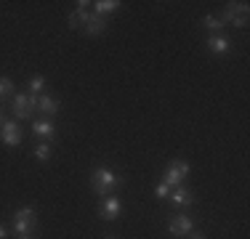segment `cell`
Masks as SVG:
<instances>
[{"label": "cell", "instance_id": "ba28073f", "mask_svg": "<svg viewBox=\"0 0 250 239\" xmlns=\"http://www.w3.org/2000/svg\"><path fill=\"white\" fill-rule=\"evenodd\" d=\"M99 213L104 215L106 220H112V218H117V213H120V199H117V197H104V199H101V207H99Z\"/></svg>", "mask_w": 250, "mask_h": 239}, {"label": "cell", "instance_id": "277c9868", "mask_svg": "<svg viewBox=\"0 0 250 239\" xmlns=\"http://www.w3.org/2000/svg\"><path fill=\"white\" fill-rule=\"evenodd\" d=\"M187 176H189V162H184V159H173V162L165 167V183H168L170 189L181 186Z\"/></svg>", "mask_w": 250, "mask_h": 239}, {"label": "cell", "instance_id": "5bb4252c", "mask_svg": "<svg viewBox=\"0 0 250 239\" xmlns=\"http://www.w3.org/2000/svg\"><path fill=\"white\" fill-rule=\"evenodd\" d=\"M35 136H40V139H51L53 136V125L48 122V120H38V122L32 125Z\"/></svg>", "mask_w": 250, "mask_h": 239}, {"label": "cell", "instance_id": "6da1fadb", "mask_svg": "<svg viewBox=\"0 0 250 239\" xmlns=\"http://www.w3.org/2000/svg\"><path fill=\"white\" fill-rule=\"evenodd\" d=\"M117 183H120V178H117L109 167H96L93 176H91V186H93V191H96L99 197H109Z\"/></svg>", "mask_w": 250, "mask_h": 239}, {"label": "cell", "instance_id": "ac0fdd59", "mask_svg": "<svg viewBox=\"0 0 250 239\" xmlns=\"http://www.w3.org/2000/svg\"><path fill=\"white\" fill-rule=\"evenodd\" d=\"M35 157H38L40 162H45V159L51 157V146H48V143H40V146L35 149Z\"/></svg>", "mask_w": 250, "mask_h": 239}, {"label": "cell", "instance_id": "ffe728a7", "mask_svg": "<svg viewBox=\"0 0 250 239\" xmlns=\"http://www.w3.org/2000/svg\"><path fill=\"white\" fill-rule=\"evenodd\" d=\"M154 194H157V197H168L170 194V186H168V183H160V186L154 189Z\"/></svg>", "mask_w": 250, "mask_h": 239}, {"label": "cell", "instance_id": "30bf717a", "mask_svg": "<svg viewBox=\"0 0 250 239\" xmlns=\"http://www.w3.org/2000/svg\"><path fill=\"white\" fill-rule=\"evenodd\" d=\"M170 202L173 205H192L194 202V194H192V189H187V186H173L170 189Z\"/></svg>", "mask_w": 250, "mask_h": 239}, {"label": "cell", "instance_id": "e0dca14e", "mask_svg": "<svg viewBox=\"0 0 250 239\" xmlns=\"http://www.w3.org/2000/svg\"><path fill=\"white\" fill-rule=\"evenodd\" d=\"M221 27H224L221 19H216V16H205V29H210L213 35H216V32H221Z\"/></svg>", "mask_w": 250, "mask_h": 239}, {"label": "cell", "instance_id": "2e32d148", "mask_svg": "<svg viewBox=\"0 0 250 239\" xmlns=\"http://www.w3.org/2000/svg\"><path fill=\"white\" fill-rule=\"evenodd\" d=\"M43 88H45V77L43 75H35L32 80H29V93H32V96H38Z\"/></svg>", "mask_w": 250, "mask_h": 239}, {"label": "cell", "instance_id": "7a4b0ae2", "mask_svg": "<svg viewBox=\"0 0 250 239\" xmlns=\"http://www.w3.org/2000/svg\"><path fill=\"white\" fill-rule=\"evenodd\" d=\"M224 21L234 24V27H248V3H226L221 14V24Z\"/></svg>", "mask_w": 250, "mask_h": 239}, {"label": "cell", "instance_id": "7402d4cb", "mask_svg": "<svg viewBox=\"0 0 250 239\" xmlns=\"http://www.w3.org/2000/svg\"><path fill=\"white\" fill-rule=\"evenodd\" d=\"M192 239H205V237H202V234H192Z\"/></svg>", "mask_w": 250, "mask_h": 239}, {"label": "cell", "instance_id": "5b68a950", "mask_svg": "<svg viewBox=\"0 0 250 239\" xmlns=\"http://www.w3.org/2000/svg\"><path fill=\"white\" fill-rule=\"evenodd\" d=\"M35 109H38V96H32V93L14 96V115L19 120H29Z\"/></svg>", "mask_w": 250, "mask_h": 239}, {"label": "cell", "instance_id": "cb8c5ba5", "mask_svg": "<svg viewBox=\"0 0 250 239\" xmlns=\"http://www.w3.org/2000/svg\"><path fill=\"white\" fill-rule=\"evenodd\" d=\"M21 239H32V237H29V234H27V237H21Z\"/></svg>", "mask_w": 250, "mask_h": 239}, {"label": "cell", "instance_id": "d4e9b609", "mask_svg": "<svg viewBox=\"0 0 250 239\" xmlns=\"http://www.w3.org/2000/svg\"><path fill=\"white\" fill-rule=\"evenodd\" d=\"M104 239H117V237H104Z\"/></svg>", "mask_w": 250, "mask_h": 239}, {"label": "cell", "instance_id": "8fae6325", "mask_svg": "<svg viewBox=\"0 0 250 239\" xmlns=\"http://www.w3.org/2000/svg\"><path fill=\"white\" fill-rule=\"evenodd\" d=\"M208 48H210V53H216V56H226V53H229V40H226L224 35H210V38H208Z\"/></svg>", "mask_w": 250, "mask_h": 239}, {"label": "cell", "instance_id": "603a6c76", "mask_svg": "<svg viewBox=\"0 0 250 239\" xmlns=\"http://www.w3.org/2000/svg\"><path fill=\"white\" fill-rule=\"evenodd\" d=\"M5 122V120H3V112H0V125H3Z\"/></svg>", "mask_w": 250, "mask_h": 239}, {"label": "cell", "instance_id": "44dd1931", "mask_svg": "<svg viewBox=\"0 0 250 239\" xmlns=\"http://www.w3.org/2000/svg\"><path fill=\"white\" fill-rule=\"evenodd\" d=\"M0 239H5V229H3V226H0Z\"/></svg>", "mask_w": 250, "mask_h": 239}, {"label": "cell", "instance_id": "3957f363", "mask_svg": "<svg viewBox=\"0 0 250 239\" xmlns=\"http://www.w3.org/2000/svg\"><path fill=\"white\" fill-rule=\"evenodd\" d=\"M35 226H38V218H35L32 207H21V210H16V215H14V231L16 234L27 237V234H32Z\"/></svg>", "mask_w": 250, "mask_h": 239}, {"label": "cell", "instance_id": "d6986e66", "mask_svg": "<svg viewBox=\"0 0 250 239\" xmlns=\"http://www.w3.org/2000/svg\"><path fill=\"white\" fill-rule=\"evenodd\" d=\"M11 91H14V82H11L8 77H0V99L11 96Z\"/></svg>", "mask_w": 250, "mask_h": 239}, {"label": "cell", "instance_id": "8992f818", "mask_svg": "<svg viewBox=\"0 0 250 239\" xmlns=\"http://www.w3.org/2000/svg\"><path fill=\"white\" fill-rule=\"evenodd\" d=\"M192 226H194V220L189 215H173L168 223V231L173 237H187V234H192Z\"/></svg>", "mask_w": 250, "mask_h": 239}, {"label": "cell", "instance_id": "52a82bcc", "mask_svg": "<svg viewBox=\"0 0 250 239\" xmlns=\"http://www.w3.org/2000/svg\"><path fill=\"white\" fill-rule=\"evenodd\" d=\"M0 128H3L0 141H3L5 146H19V143H21V128H19V125H16V122H3Z\"/></svg>", "mask_w": 250, "mask_h": 239}, {"label": "cell", "instance_id": "9a60e30c", "mask_svg": "<svg viewBox=\"0 0 250 239\" xmlns=\"http://www.w3.org/2000/svg\"><path fill=\"white\" fill-rule=\"evenodd\" d=\"M96 5V14L99 16H106V14H112V11H117V0H99V3H93Z\"/></svg>", "mask_w": 250, "mask_h": 239}, {"label": "cell", "instance_id": "9c48e42d", "mask_svg": "<svg viewBox=\"0 0 250 239\" xmlns=\"http://www.w3.org/2000/svg\"><path fill=\"white\" fill-rule=\"evenodd\" d=\"M83 27H85V32H88V35H101V32L106 29V16L88 14V16H85V24H83Z\"/></svg>", "mask_w": 250, "mask_h": 239}, {"label": "cell", "instance_id": "7c38bea8", "mask_svg": "<svg viewBox=\"0 0 250 239\" xmlns=\"http://www.w3.org/2000/svg\"><path fill=\"white\" fill-rule=\"evenodd\" d=\"M38 109L45 112V115H56V112H59V99H53V96H40V99H38Z\"/></svg>", "mask_w": 250, "mask_h": 239}, {"label": "cell", "instance_id": "4fadbf2b", "mask_svg": "<svg viewBox=\"0 0 250 239\" xmlns=\"http://www.w3.org/2000/svg\"><path fill=\"white\" fill-rule=\"evenodd\" d=\"M85 5H91V3H85V0H83V3H77V11L69 16V27H72V29H77L80 24H85V16H88Z\"/></svg>", "mask_w": 250, "mask_h": 239}]
</instances>
